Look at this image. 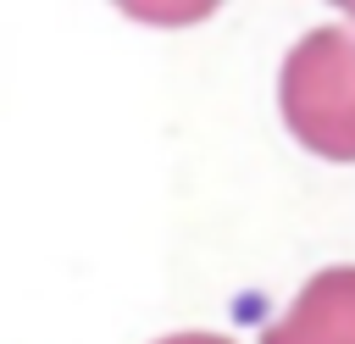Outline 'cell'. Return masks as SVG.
I'll return each instance as SVG.
<instances>
[{
	"label": "cell",
	"mask_w": 355,
	"mask_h": 344,
	"mask_svg": "<svg viewBox=\"0 0 355 344\" xmlns=\"http://www.w3.org/2000/svg\"><path fill=\"white\" fill-rule=\"evenodd\" d=\"M288 133L322 161H355V28H311L277 83Z\"/></svg>",
	"instance_id": "1"
},
{
	"label": "cell",
	"mask_w": 355,
	"mask_h": 344,
	"mask_svg": "<svg viewBox=\"0 0 355 344\" xmlns=\"http://www.w3.org/2000/svg\"><path fill=\"white\" fill-rule=\"evenodd\" d=\"M261 344H355V266L316 272Z\"/></svg>",
	"instance_id": "2"
},
{
	"label": "cell",
	"mask_w": 355,
	"mask_h": 344,
	"mask_svg": "<svg viewBox=\"0 0 355 344\" xmlns=\"http://www.w3.org/2000/svg\"><path fill=\"white\" fill-rule=\"evenodd\" d=\"M155 344H233V338H222V333H166Z\"/></svg>",
	"instance_id": "3"
}]
</instances>
